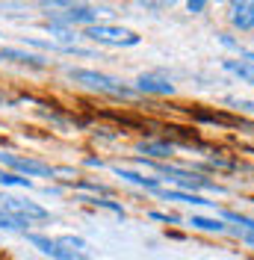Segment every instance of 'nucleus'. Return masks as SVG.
<instances>
[{"instance_id":"f257e3e1","label":"nucleus","mask_w":254,"mask_h":260,"mask_svg":"<svg viewBox=\"0 0 254 260\" xmlns=\"http://www.w3.org/2000/svg\"><path fill=\"white\" fill-rule=\"evenodd\" d=\"M68 77L80 86H86V89H92L98 95H107V98H118V101H130V98H136V89L133 86H124V83L112 80L107 74H101V71H92V68H68Z\"/></svg>"},{"instance_id":"f03ea898","label":"nucleus","mask_w":254,"mask_h":260,"mask_svg":"<svg viewBox=\"0 0 254 260\" xmlns=\"http://www.w3.org/2000/svg\"><path fill=\"white\" fill-rule=\"evenodd\" d=\"M83 36L98 42V45H110V48H133V45L142 42V36H136L133 30L112 27V24H92V27H86Z\"/></svg>"},{"instance_id":"7ed1b4c3","label":"nucleus","mask_w":254,"mask_h":260,"mask_svg":"<svg viewBox=\"0 0 254 260\" xmlns=\"http://www.w3.org/2000/svg\"><path fill=\"white\" fill-rule=\"evenodd\" d=\"M0 162H3V169H9V172H18V175H24V178H48L53 180V166L45 160H36V157H21V154H6V151H0Z\"/></svg>"},{"instance_id":"20e7f679","label":"nucleus","mask_w":254,"mask_h":260,"mask_svg":"<svg viewBox=\"0 0 254 260\" xmlns=\"http://www.w3.org/2000/svg\"><path fill=\"white\" fill-rule=\"evenodd\" d=\"M0 210L12 213V216H18V219L30 222V225H45V222H50V210L48 207H42L39 201H27V198L3 195V198H0Z\"/></svg>"},{"instance_id":"39448f33","label":"nucleus","mask_w":254,"mask_h":260,"mask_svg":"<svg viewBox=\"0 0 254 260\" xmlns=\"http://www.w3.org/2000/svg\"><path fill=\"white\" fill-rule=\"evenodd\" d=\"M27 237V243L33 245V248H39L42 254H48V257L53 260H89V254H77V251H68L65 245H59V240H50V237H45V234H24Z\"/></svg>"},{"instance_id":"423d86ee","label":"nucleus","mask_w":254,"mask_h":260,"mask_svg":"<svg viewBox=\"0 0 254 260\" xmlns=\"http://www.w3.org/2000/svg\"><path fill=\"white\" fill-rule=\"evenodd\" d=\"M133 89H136V95H157V98L175 95V83L166 74H139Z\"/></svg>"},{"instance_id":"0eeeda50","label":"nucleus","mask_w":254,"mask_h":260,"mask_svg":"<svg viewBox=\"0 0 254 260\" xmlns=\"http://www.w3.org/2000/svg\"><path fill=\"white\" fill-rule=\"evenodd\" d=\"M112 172L118 175L121 180L127 183H133V186H139V189H148V192H160L163 189V178L160 175H142V172H136V169H124V166H112Z\"/></svg>"},{"instance_id":"6e6552de","label":"nucleus","mask_w":254,"mask_h":260,"mask_svg":"<svg viewBox=\"0 0 254 260\" xmlns=\"http://www.w3.org/2000/svg\"><path fill=\"white\" fill-rule=\"evenodd\" d=\"M98 9H86V6H71V9H65L59 15L53 18V24H62V27H71V24H95L98 21Z\"/></svg>"},{"instance_id":"1a4fd4ad","label":"nucleus","mask_w":254,"mask_h":260,"mask_svg":"<svg viewBox=\"0 0 254 260\" xmlns=\"http://www.w3.org/2000/svg\"><path fill=\"white\" fill-rule=\"evenodd\" d=\"M231 24L237 30H254V0H234L231 3Z\"/></svg>"},{"instance_id":"9d476101","label":"nucleus","mask_w":254,"mask_h":260,"mask_svg":"<svg viewBox=\"0 0 254 260\" xmlns=\"http://www.w3.org/2000/svg\"><path fill=\"white\" fill-rule=\"evenodd\" d=\"M139 151L148 160L163 162V160H169V157H175V142H169V139H142Z\"/></svg>"},{"instance_id":"9b49d317","label":"nucleus","mask_w":254,"mask_h":260,"mask_svg":"<svg viewBox=\"0 0 254 260\" xmlns=\"http://www.w3.org/2000/svg\"><path fill=\"white\" fill-rule=\"evenodd\" d=\"M0 59L15 62V65H27V68H45V65H48L45 56H39V53H24V50H15V48H0Z\"/></svg>"},{"instance_id":"f8f14e48","label":"nucleus","mask_w":254,"mask_h":260,"mask_svg":"<svg viewBox=\"0 0 254 260\" xmlns=\"http://www.w3.org/2000/svg\"><path fill=\"white\" fill-rule=\"evenodd\" d=\"M160 198L163 201H180V204H195V207H207V204H213V201H207L201 192H186V189H160Z\"/></svg>"},{"instance_id":"ddd939ff","label":"nucleus","mask_w":254,"mask_h":260,"mask_svg":"<svg viewBox=\"0 0 254 260\" xmlns=\"http://www.w3.org/2000/svg\"><path fill=\"white\" fill-rule=\"evenodd\" d=\"M189 225L195 228V231H204V234H228V231H231L222 219H210V216H192Z\"/></svg>"},{"instance_id":"4468645a","label":"nucleus","mask_w":254,"mask_h":260,"mask_svg":"<svg viewBox=\"0 0 254 260\" xmlns=\"http://www.w3.org/2000/svg\"><path fill=\"white\" fill-rule=\"evenodd\" d=\"M0 186H9V189H33L36 183H33L30 178H24V175L9 172V169H3V166H0Z\"/></svg>"},{"instance_id":"2eb2a0df","label":"nucleus","mask_w":254,"mask_h":260,"mask_svg":"<svg viewBox=\"0 0 254 260\" xmlns=\"http://www.w3.org/2000/svg\"><path fill=\"white\" fill-rule=\"evenodd\" d=\"M222 68L225 71H231V74H237L242 83H248V86H254V65H248V62H242V59H225L222 62Z\"/></svg>"},{"instance_id":"dca6fc26","label":"nucleus","mask_w":254,"mask_h":260,"mask_svg":"<svg viewBox=\"0 0 254 260\" xmlns=\"http://www.w3.org/2000/svg\"><path fill=\"white\" fill-rule=\"evenodd\" d=\"M30 222H24V219H18V216H12V213L0 210V231H12V234H27L30 231Z\"/></svg>"},{"instance_id":"f3484780","label":"nucleus","mask_w":254,"mask_h":260,"mask_svg":"<svg viewBox=\"0 0 254 260\" xmlns=\"http://www.w3.org/2000/svg\"><path fill=\"white\" fill-rule=\"evenodd\" d=\"M222 222H231V225H237V231H242V234H251V237H254V219L242 216V213L225 210V213H222Z\"/></svg>"},{"instance_id":"a211bd4d","label":"nucleus","mask_w":254,"mask_h":260,"mask_svg":"<svg viewBox=\"0 0 254 260\" xmlns=\"http://www.w3.org/2000/svg\"><path fill=\"white\" fill-rule=\"evenodd\" d=\"M148 219H154V222H166V225H180V216H177V213H163V210H148Z\"/></svg>"},{"instance_id":"6ab92c4d","label":"nucleus","mask_w":254,"mask_h":260,"mask_svg":"<svg viewBox=\"0 0 254 260\" xmlns=\"http://www.w3.org/2000/svg\"><path fill=\"white\" fill-rule=\"evenodd\" d=\"M142 6H148V9H154V12H163V9H172L177 0H139Z\"/></svg>"},{"instance_id":"aec40b11","label":"nucleus","mask_w":254,"mask_h":260,"mask_svg":"<svg viewBox=\"0 0 254 260\" xmlns=\"http://www.w3.org/2000/svg\"><path fill=\"white\" fill-rule=\"evenodd\" d=\"M225 104H228V107H234V110L254 113V101H242V98H225Z\"/></svg>"},{"instance_id":"412c9836","label":"nucleus","mask_w":254,"mask_h":260,"mask_svg":"<svg viewBox=\"0 0 254 260\" xmlns=\"http://www.w3.org/2000/svg\"><path fill=\"white\" fill-rule=\"evenodd\" d=\"M42 6H50V12H65L74 6V0H42Z\"/></svg>"},{"instance_id":"4be33fe9","label":"nucleus","mask_w":254,"mask_h":260,"mask_svg":"<svg viewBox=\"0 0 254 260\" xmlns=\"http://www.w3.org/2000/svg\"><path fill=\"white\" fill-rule=\"evenodd\" d=\"M219 42H222L225 48L237 50V53H242V50H245V48H239V42H234V39H231V36H219Z\"/></svg>"},{"instance_id":"5701e85b","label":"nucleus","mask_w":254,"mask_h":260,"mask_svg":"<svg viewBox=\"0 0 254 260\" xmlns=\"http://www.w3.org/2000/svg\"><path fill=\"white\" fill-rule=\"evenodd\" d=\"M83 166H89V169H104L107 162L101 160V157H86V160H83Z\"/></svg>"},{"instance_id":"b1692460","label":"nucleus","mask_w":254,"mask_h":260,"mask_svg":"<svg viewBox=\"0 0 254 260\" xmlns=\"http://www.w3.org/2000/svg\"><path fill=\"white\" fill-rule=\"evenodd\" d=\"M204 6H207V0H189V3H186V9H189V12H201Z\"/></svg>"},{"instance_id":"393cba45","label":"nucleus","mask_w":254,"mask_h":260,"mask_svg":"<svg viewBox=\"0 0 254 260\" xmlns=\"http://www.w3.org/2000/svg\"><path fill=\"white\" fill-rule=\"evenodd\" d=\"M42 192L45 195H62V186H50L48 183V186H42Z\"/></svg>"},{"instance_id":"a878e982","label":"nucleus","mask_w":254,"mask_h":260,"mask_svg":"<svg viewBox=\"0 0 254 260\" xmlns=\"http://www.w3.org/2000/svg\"><path fill=\"white\" fill-rule=\"evenodd\" d=\"M239 56H242V62L254 65V50H242V53H239Z\"/></svg>"},{"instance_id":"bb28decb","label":"nucleus","mask_w":254,"mask_h":260,"mask_svg":"<svg viewBox=\"0 0 254 260\" xmlns=\"http://www.w3.org/2000/svg\"><path fill=\"white\" fill-rule=\"evenodd\" d=\"M0 104H9V101H6V98H3V92H0Z\"/></svg>"}]
</instances>
